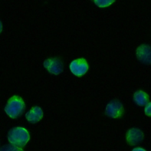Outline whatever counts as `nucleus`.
I'll list each match as a JSON object with an SVG mask.
<instances>
[{
    "label": "nucleus",
    "instance_id": "nucleus-1",
    "mask_svg": "<svg viewBox=\"0 0 151 151\" xmlns=\"http://www.w3.org/2000/svg\"><path fill=\"white\" fill-rule=\"evenodd\" d=\"M8 138L12 145L21 148L28 142L29 134L24 127H16L9 130Z\"/></svg>",
    "mask_w": 151,
    "mask_h": 151
},
{
    "label": "nucleus",
    "instance_id": "nucleus-2",
    "mask_svg": "<svg viewBox=\"0 0 151 151\" xmlns=\"http://www.w3.org/2000/svg\"><path fill=\"white\" fill-rule=\"evenodd\" d=\"M24 109L23 100L18 96H14L9 99L5 107V111L10 117L15 119L22 114Z\"/></svg>",
    "mask_w": 151,
    "mask_h": 151
},
{
    "label": "nucleus",
    "instance_id": "nucleus-3",
    "mask_svg": "<svg viewBox=\"0 0 151 151\" xmlns=\"http://www.w3.org/2000/svg\"><path fill=\"white\" fill-rule=\"evenodd\" d=\"M70 69L73 74L81 77L87 73L88 69V65L84 58H80L73 60L70 63Z\"/></svg>",
    "mask_w": 151,
    "mask_h": 151
},
{
    "label": "nucleus",
    "instance_id": "nucleus-4",
    "mask_svg": "<svg viewBox=\"0 0 151 151\" xmlns=\"http://www.w3.org/2000/svg\"><path fill=\"white\" fill-rule=\"evenodd\" d=\"M123 107L117 100H112L109 103L106 107V114L112 118H119L123 113Z\"/></svg>",
    "mask_w": 151,
    "mask_h": 151
},
{
    "label": "nucleus",
    "instance_id": "nucleus-5",
    "mask_svg": "<svg viewBox=\"0 0 151 151\" xmlns=\"http://www.w3.org/2000/svg\"><path fill=\"white\" fill-rule=\"evenodd\" d=\"M44 67L51 74L58 75L63 70V64L61 61L57 58H50L44 62Z\"/></svg>",
    "mask_w": 151,
    "mask_h": 151
},
{
    "label": "nucleus",
    "instance_id": "nucleus-6",
    "mask_svg": "<svg viewBox=\"0 0 151 151\" xmlns=\"http://www.w3.org/2000/svg\"><path fill=\"white\" fill-rule=\"evenodd\" d=\"M138 60L145 64H151V46L147 44L140 45L136 50Z\"/></svg>",
    "mask_w": 151,
    "mask_h": 151
},
{
    "label": "nucleus",
    "instance_id": "nucleus-7",
    "mask_svg": "<svg viewBox=\"0 0 151 151\" xmlns=\"http://www.w3.org/2000/svg\"><path fill=\"white\" fill-rule=\"evenodd\" d=\"M143 133L139 129L132 128L126 133V140L129 145H136L143 139Z\"/></svg>",
    "mask_w": 151,
    "mask_h": 151
},
{
    "label": "nucleus",
    "instance_id": "nucleus-8",
    "mask_svg": "<svg viewBox=\"0 0 151 151\" xmlns=\"http://www.w3.org/2000/svg\"><path fill=\"white\" fill-rule=\"evenodd\" d=\"M43 116V113L41 109L38 106L33 107L28 111L25 117L28 122L32 123H35L40 121Z\"/></svg>",
    "mask_w": 151,
    "mask_h": 151
},
{
    "label": "nucleus",
    "instance_id": "nucleus-9",
    "mask_svg": "<svg viewBox=\"0 0 151 151\" xmlns=\"http://www.w3.org/2000/svg\"><path fill=\"white\" fill-rule=\"evenodd\" d=\"M149 99L147 94L142 90H137L134 93V101L139 106L146 105L149 101Z\"/></svg>",
    "mask_w": 151,
    "mask_h": 151
},
{
    "label": "nucleus",
    "instance_id": "nucleus-10",
    "mask_svg": "<svg viewBox=\"0 0 151 151\" xmlns=\"http://www.w3.org/2000/svg\"><path fill=\"white\" fill-rule=\"evenodd\" d=\"M0 151H23V150L12 145H6L0 148Z\"/></svg>",
    "mask_w": 151,
    "mask_h": 151
},
{
    "label": "nucleus",
    "instance_id": "nucleus-11",
    "mask_svg": "<svg viewBox=\"0 0 151 151\" xmlns=\"http://www.w3.org/2000/svg\"><path fill=\"white\" fill-rule=\"evenodd\" d=\"M114 2V1H106V0H101V1H94V3L96 5L99 7H106L110 5L112 3Z\"/></svg>",
    "mask_w": 151,
    "mask_h": 151
},
{
    "label": "nucleus",
    "instance_id": "nucleus-12",
    "mask_svg": "<svg viewBox=\"0 0 151 151\" xmlns=\"http://www.w3.org/2000/svg\"><path fill=\"white\" fill-rule=\"evenodd\" d=\"M145 113L146 115L151 117V102L148 103L145 108Z\"/></svg>",
    "mask_w": 151,
    "mask_h": 151
},
{
    "label": "nucleus",
    "instance_id": "nucleus-13",
    "mask_svg": "<svg viewBox=\"0 0 151 151\" xmlns=\"http://www.w3.org/2000/svg\"><path fill=\"white\" fill-rule=\"evenodd\" d=\"M132 151H146V150L141 147H136V148L133 149Z\"/></svg>",
    "mask_w": 151,
    "mask_h": 151
},
{
    "label": "nucleus",
    "instance_id": "nucleus-14",
    "mask_svg": "<svg viewBox=\"0 0 151 151\" xmlns=\"http://www.w3.org/2000/svg\"><path fill=\"white\" fill-rule=\"evenodd\" d=\"M2 24H1V22H0V32H1V31H2Z\"/></svg>",
    "mask_w": 151,
    "mask_h": 151
}]
</instances>
